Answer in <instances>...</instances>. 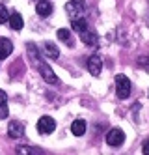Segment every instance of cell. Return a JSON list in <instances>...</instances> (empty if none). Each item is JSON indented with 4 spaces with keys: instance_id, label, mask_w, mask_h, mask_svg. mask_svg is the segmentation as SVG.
Listing matches in <instances>:
<instances>
[{
    "instance_id": "1",
    "label": "cell",
    "mask_w": 149,
    "mask_h": 155,
    "mask_svg": "<svg viewBox=\"0 0 149 155\" xmlns=\"http://www.w3.org/2000/svg\"><path fill=\"white\" fill-rule=\"evenodd\" d=\"M26 52H28V56H30V60H32V65L41 73L43 81L49 82V84H58V77H56V73L50 69V65L41 58L39 51H37V47L34 45V43H28V45H26Z\"/></svg>"
},
{
    "instance_id": "2",
    "label": "cell",
    "mask_w": 149,
    "mask_h": 155,
    "mask_svg": "<svg viewBox=\"0 0 149 155\" xmlns=\"http://www.w3.org/2000/svg\"><path fill=\"white\" fill-rule=\"evenodd\" d=\"M71 26H73V30L78 34L80 41H82L84 45H88V47H97L99 45V36L93 32V28L89 26V23H88L86 17H76V19H73L71 21Z\"/></svg>"
},
{
    "instance_id": "3",
    "label": "cell",
    "mask_w": 149,
    "mask_h": 155,
    "mask_svg": "<svg viewBox=\"0 0 149 155\" xmlns=\"http://www.w3.org/2000/svg\"><path fill=\"white\" fill-rule=\"evenodd\" d=\"M65 12L69 15V19H76V17H84L86 13V6H84V0H69L65 6Z\"/></svg>"
},
{
    "instance_id": "4",
    "label": "cell",
    "mask_w": 149,
    "mask_h": 155,
    "mask_svg": "<svg viewBox=\"0 0 149 155\" xmlns=\"http://www.w3.org/2000/svg\"><path fill=\"white\" fill-rule=\"evenodd\" d=\"M116 92H118L119 99H127L131 95V81H129V77H125V75H118L116 77Z\"/></svg>"
},
{
    "instance_id": "5",
    "label": "cell",
    "mask_w": 149,
    "mask_h": 155,
    "mask_svg": "<svg viewBox=\"0 0 149 155\" xmlns=\"http://www.w3.org/2000/svg\"><path fill=\"white\" fill-rule=\"evenodd\" d=\"M105 140H106V144H108V146H112V148H118V146H121V144L125 142V133H123L121 129H110V131L106 133Z\"/></svg>"
},
{
    "instance_id": "6",
    "label": "cell",
    "mask_w": 149,
    "mask_h": 155,
    "mask_svg": "<svg viewBox=\"0 0 149 155\" xmlns=\"http://www.w3.org/2000/svg\"><path fill=\"white\" fill-rule=\"evenodd\" d=\"M54 129H56V121L50 116H43L37 121V131L41 135H50V133H54Z\"/></svg>"
},
{
    "instance_id": "7",
    "label": "cell",
    "mask_w": 149,
    "mask_h": 155,
    "mask_svg": "<svg viewBox=\"0 0 149 155\" xmlns=\"http://www.w3.org/2000/svg\"><path fill=\"white\" fill-rule=\"evenodd\" d=\"M86 65H88V71L91 73V77H99L101 75V69H102V60H101V56H97V54L89 56Z\"/></svg>"
},
{
    "instance_id": "8",
    "label": "cell",
    "mask_w": 149,
    "mask_h": 155,
    "mask_svg": "<svg viewBox=\"0 0 149 155\" xmlns=\"http://www.w3.org/2000/svg\"><path fill=\"white\" fill-rule=\"evenodd\" d=\"M8 137L9 138H22L24 137V125H22V121H9L8 125Z\"/></svg>"
},
{
    "instance_id": "9",
    "label": "cell",
    "mask_w": 149,
    "mask_h": 155,
    "mask_svg": "<svg viewBox=\"0 0 149 155\" xmlns=\"http://www.w3.org/2000/svg\"><path fill=\"white\" fill-rule=\"evenodd\" d=\"M36 12L41 17H49L52 13V4L49 2V0H39V2L36 4Z\"/></svg>"
},
{
    "instance_id": "10",
    "label": "cell",
    "mask_w": 149,
    "mask_h": 155,
    "mask_svg": "<svg viewBox=\"0 0 149 155\" xmlns=\"http://www.w3.org/2000/svg\"><path fill=\"white\" fill-rule=\"evenodd\" d=\"M11 52H13V43H11L9 39H6V38H2L0 39V60L8 58Z\"/></svg>"
},
{
    "instance_id": "11",
    "label": "cell",
    "mask_w": 149,
    "mask_h": 155,
    "mask_svg": "<svg viewBox=\"0 0 149 155\" xmlns=\"http://www.w3.org/2000/svg\"><path fill=\"white\" fill-rule=\"evenodd\" d=\"M43 54H45L47 58H50V60H56V58L60 56V49L56 47L54 43L49 41V43H45V47H43Z\"/></svg>"
},
{
    "instance_id": "12",
    "label": "cell",
    "mask_w": 149,
    "mask_h": 155,
    "mask_svg": "<svg viewBox=\"0 0 149 155\" xmlns=\"http://www.w3.org/2000/svg\"><path fill=\"white\" fill-rule=\"evenodd\" d=\"M9 114V108H8V94L4 90H0V120H6Z\"/></svg>"
},
{
    "instance_id": "13",
    "label": "cell",
    "mask_w": 149,
    "mask_h": 155,
    "mask_svg": "<svg viewBox=\"0 0 149 155\" xmlns=\"http://www.w3.org/2000/svg\"><path fill=\"white\" fill-rule=\"evenodd\" d=\"M8 21H9V26L13 28V30H17V32H19V30H21L22 26H24V21H22L21 13H17V12H15V13H11Z\"/></svg>"
},
{
    "instance_id": "14",
    "label": "cell",
    "mask_w": 149,
    "mask_h": 155,
    "mask_svg": "<svg viewBox=\"0 0 149 155\" xmlns=\"http://www.w3.org/2000/svg\"><path fill=\"white\" fill-rule=\"evenodd\" d=\"M71 133L75 137H82L86 133V121L84 120H75L73 125H71Z\"/></svg>"
},
{
    "instance_id": "15",
    "label": "cell",
    "mask_w": 149,
    "mask_h": 155,
    "mask_svg": "<svg viewBox=\"0 0 149 155\" xmlns=\"http://www.w3.org/2000/svg\"><path fill=\"white\" fill-rule=\"evenodd\" d=\"M15 153H19V155H39V153H43V150L32 148V146H19L15 150Z\"/></svg>"
},
{
    "instance_id": "16",
    "label": "cell",
    "mask_w": 149,
    "mask_h": 155,
    "mask_svg": "<svg viewBox=\"0 0 149 155\" xmlns=\"http://www.w3.org/2000/svg\"><path fill=\"white\" fill-rule=\"evenodd\" d=\"M58 39L63 41V43H71V32L67 28H60L58 30Z\"/></svg>"
},
{
    "instance_id": "17",
    "label": "cell",
    "mask_w": 149,
    "mask_h": 155,
    "mask_svg": "<svg viewBox=\"0 0 149 155\" xmlns=\"http://www.w3.org/2000/svg\"><path fill=\"white\" fill-rule=\"evenodd\" d=\"M8 19H9V13H8L6 6H4V4H0V25L8 23Z\"/></svg>"
},
{
    "instance_id": "18",
    "label": "cell",
    "mask_w": 149,
    "mask_h": 155,
    "mask_svg": "<svg viewBox=\"0 0 149 155\" xmlns=\"http://www.w3.org/2000/svg\"><path fill=\"white\" fill-rule=\"evenodd\" d=\"M142 151H144L145 155H149V138L144 142V146H142Z\"/></svg>"
}]
</instances>
